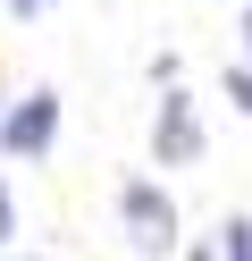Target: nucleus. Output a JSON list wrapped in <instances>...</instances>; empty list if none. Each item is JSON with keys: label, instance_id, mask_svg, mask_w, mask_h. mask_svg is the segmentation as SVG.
Masks as SVG:
<instances>
[{"label": "nucleus", "instance_id": "nucleus-1", "mask_svg": "<svg viewBox=\"0 0 252 261\" xmlns=\"http://www.w3.org/2000/svg\"><path fill=\"white\" fill-rule=\"evenodd\" d=\"M118 219H126V244L134 253H177V202H168V186L160 177H126L118 186Z\"/></svg>", "mask_w": 252, "mask_h": 261}, {"label": "nucleus", "instance_id": "nucleus-2", "mask_svg": "<svg viewBox=\"0 0 252 261\" xmlns=\"http://www.w3.org/2000/svg\"><path fill=\"white\" fill-rule=\"evenodd\" d=\"M50 143H59V93H50V85H34V93H17V101L0 110V152L42 160Z\"/></svg>", "mask_w": 252, "mask_h": 261}, {"label": "nucleus", "instance_id": "nucleus-3", "mask_svg": "<svg viewBox=\"0 0 252 261\" xmlns=\"http://www.w3.org/2000/svg\"><path fill=\"white\" fill-rule=\"evenodd\" d=\"M151 152H160V169H193V160H202V118H193L185 93L160 101V118H151Z\"/></svg>", "mask_w": 252, "mask_h": 261}, {"label": "nucleus", "instance_id": "nucleus-4", "mask_svg": "<svg viewBox=\"0 0 252 261\" xmlns=\"http://www.w3.org/2000/svg\"><path fill=\"white\" fill-rule=\"evenodd\" d=\"M218 261H252V219H227V227H218Z\"/></svg>", "mask_w": 252, "mask_h": 261}, {"label": "nucleus", "instance_id": "nucleus-5", "mask_svg": "<svg viewBox=\"0 0 252 261\" xmlns=\"http://www.w3.org/2000/svg\"><path fill=\"white\" fill-rule=\"evenodd\" d=\"M227 101L252 118V51H244V59H227Z\"/></svg>", "mask_w": 252, "mask_h": 261}, {"label": "nucleus", "instance_id": "nucleus-6", "mask_svg": "<svg viewBox=\"0 0 252 261\" xmlns=\"http://www.w3.org/2000/svg\"><path fill=\"white\" fill-rule=\"evenodd\" d=\"M17 236V202H9V177H0V244Z\"/></svg>", "mask_w": 252, "mask_h": 261}, {"label": "nucleus", "instance_id": "nucleus-7", "mask_svg": "<svg viewBox=\"0 0 252 261\" xmlns=\"http://www.w3.org/2000/svg\"><path fill=\"white\" fill-rule=\"evenodd\" d=\"M9 9H17V17H34V9H50V0H9Z\"/></svg>", "mask_w": 252, "mask_h": 261}, {"label": "nucleus", "instance_id": "nucleus-8", "mask_svg": "<svg viewBox=\"0 0 252 261\" xmlns=\"http://www.w3.org/2000/svg\"><path fill=\"white\" fill-rule=\"evenodd\" d=\"M185 261H218V244H193V253H185Z\"/></svg>", "mask_w": 252, "mask_h": 261}, {"label": "nucleus", "instance_id": "nucleus-9", "mask_svg": "<svg viewBox=\"0 0 252 261\" xmlns=\"http://www.w3.org/2000/svg\"><path fill=\"white\" fill-rule=\"evenodd\" d=\"M244 51H252V9H244Z\"/></svg>", "mask_w": 252, "mask_h": 261}, {"label": "nucleus", "instance_id": "nucleus-10", "mask_svg": "<svg viewBox=\"0 0 252 261\" xmlns=\"http://www.w3.org/2000/svg\"><path fill=\"white\" fill-rule=\"evenodd\" d=\"M0 110H9V93H0Z\"/></svg>", "mask_w": 252, "mask_h": 261}, {"label": "nucleus", "instance_id": "nucleus-11", "mask_svg": "<svg viewBox=\"0 0 252 261\" xmlns=\"http://www.w3.org/2000/svg\"><path fill=\"white\" fill-rule=\"evenodd\" d=\"M0 261H9V253H0Z\"/></svg>", "mask_w": 252, "mask_h": 261}]
</instances>
